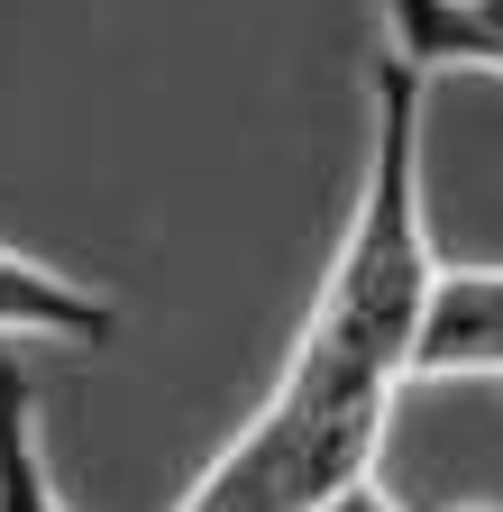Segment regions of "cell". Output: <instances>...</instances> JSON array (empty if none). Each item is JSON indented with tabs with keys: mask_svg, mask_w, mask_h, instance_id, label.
Returning a JSON list of instances; mask_svg holds the SVG:
<instances>
[{
	"mask_svg": "<svg viewBox=\"0 0 503 512\" xmlns=\"http://www.w3.org/2000/svg\"><path fill=\"white\" fill-rule=\"evenodd\" d=\"M0 339H46V348H110L119 339V302L37 266V256L0 247Z\"/></svg>",
	"mask_w": 503,
	"mask_h": 512,
	"instance_id": "277c9868",
	"label": "cell"
},
{
	"mask_svg": "<svg viewBox=\"0 0 503 512\" xmlns=\"http://www.w3.org/2000/svg\"><path fill=\"white\" fill-rule=\"evenodd\" d=\"M503 375V266H439L412 320L403 384H467Z\"/></svg>",
	"mask_w": 503,
	"mask_h": 512,
	"instance_id": "3957f363",
	"label": "cell"
},
{
	"mask_svg": "<svg viewBox=\"0 0 503 512\" xmlns=\"http://www.w3.org/2000/svg\"><path fill=\"white\" fill-rule=\"evenodd\" d=\"M366 83H375L366 92V183H357V202H348L339 256H330L321 302H311V320H302L293 348L321 357V366H339V375H366V384H394V394H403L412 320H421V293L439 275L430 192H421L430 74L385 46Z\"/></svg>",
	"mask_w": 503,
	"mask_h": 512,
	"instance_id": "6da1fadb",
	"label": "cell"
},
{
	"mask_svg": "<svg viewBox=\"0 0 503 512\" xmlns=\"http://www.w3.org/2000/svg\"><path fill=\"white\" fill-rule=\"evenodd\" d=\"M385 46L421 74H494L503 83V0H385Z\"/></svg>",
	"mask_w": 503,
	"mask_h": 512,
	"instance_id": "5b68a950",
	"label": "cell"
},
{
	"mask_svg": "<svg viewBox=\"0 0 503 512\" xmlns=\"http://www.w3.org/2000/svg\"><path fill=\"white\" fill-rule=\"evenodd\" d=\"M394 403H403L394 384L339 375V366L293 348L284 375H275V394H266V412L202 467V485L174 512H321L339 485L375 476Z\"/></svg>",
	"mask_w": 503,
	"mask_h": 512,
	"instance_id": "7a4b0ae2",
	"label": "cell"
},
{
	"mask_svg": "<svg viewBox=\"0 0 503 512\" xmlns=\"http://www.w3.org/2000/svg\"><path fill=\"white\" fill-rule=\"evenodd\" d=\"M0 512H74L46 476V430H37V384L19 357H0Z\"/></svg>",
	"mask_w": 503,
	"mask_h": 512,
	"instance_id": "8992f818",
	"label": "cell"
},
{
	"mask_svg": "<svg viewBox=\"0 0 503 512\" xmlns=\"http://www.w3.org/2000/svg\"><path fill=\"white\" fill-rule=\"evenodd\" d=\"M321 512H403V503L385 494V476H357V485H339V494H330Z\"/></svg>",
	"mask_w": 503,
	"mask_h": 512,
	"instance_id": "52a82bcc",
	"label": "cell"
},
{
	"mask_svg": "<svg viewBox=\"0 0 503 512\" xmlns=\"http://www.w3.org/2000/svg\"><path fill=\"white\" fill-rule=\"evenodd\" d=\"M449 512H494V503H449Z\"/></svg>",
	"mask_w": 503,
	"mask_h": 512,
	"instance_id": "ba28073f",
	"label": "cell"
}]
</instances>
